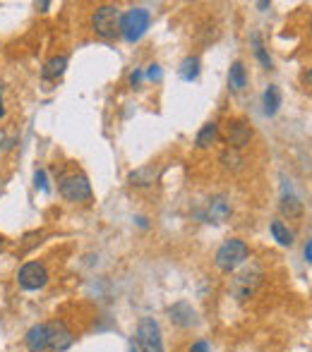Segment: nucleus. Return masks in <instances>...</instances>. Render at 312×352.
<instances>
[{
  "label": "nucleus",
  "instance_id": "15",
  "mask_svg": "<svg viewBox=\"0 0 312 352\" xmlns=\"http://www.w3.org/2000/svg\"><path fill=\"white\" fill-rule=\"evenodd\" d=\"M65 70H67V58L65 56H56V58H51L46 65H43L41 77L46 79V82H58V79L65 74Z\"/></svg>",
  "mask_w": 312,
  "mask_h": 352
},
{
  "label": "nucleus",
  "instance_id": "20",
  "mask_svg": "<svg viewBox=\"0 0 312 352\" xmlns=\"http://www.w3.org/2000/svg\"><path fill=\"white\" fill-rule=\"evenodd\" d=\"M279 106H281L279 87H276V84H269V87H267V91H264V113H267V116H274V113L279 111Z\"/></svg>",
  "mask_w": 312,
  "mask_h": 352
},
{
  "label": "nucleus",
  "instance_id": "30",
  "mask_svg": "<svg viewBox=\"0 0 312 352\" xmlns=\"http://www.w3.org/2000/svg\"><path fill=\"white\" fill-rule=\"evenodd\" d=\"M3 247H5V237L0 235V250H3Z\"/></svg>",
  "mask_w": 312,
  "mask_h": 352
},
{
  "label": "nucleus",
  "instance_id": "14",
  "mask_svg": "<svg viewBox=\"0 0 312 352\" xmlns=\"http://www.w3.org/2000/svg\"><path fill=\"white\" fill-rule=\"evenodd\" d=\"M156 180H158V168L154 166H142L127 175V182L132 187H152Z\"/></svg>",
  "mask_w": 312,
  "mask_h": 352
},
{
  "label": "nucleus",
  "instance_id": "27",
  "mask_svg": "<svg viewBox=\"0 0 312 352\" xmlns=\"http://www.w3.org/2000/svg\"><path fill=\"white\" fill-rule=\"evenodd\" d=\"M305 259H308L310 264H312V240L308 242V245H305Z\"/></svg>",
  "mask_w": 312,
  "mask_h": 352
},
{
  "label": "nucleus",
  "instance_id": "4",
  "mask_svg": "<svg viewBox=\"0 0 312 352\" xmlns=\"http://www.w3.org/2000/svg\"><path fill=\"white\" fill-rule=\"evenodd\" d=\"M132 348L137 352H166L163 348V338H161V329L152 316H145L137 324V336Z\"/></svg>",
  "mask_w": 312,
  "mask_h": 352
},
{
  "label": "nucleus",
  "instance_id": "1",
  "mask_svg": "<svg viewBox=\"0 0 312 352\" xmlns=\"http://www.w3.org/2000/svg\"><path fill=\"white\" fill-rule=\"evenodd\" d=\"M247 254H250V250H247L245 242L238 240V237H231V240H226L224 245L216 250L214 264L221 274H233L238 266L245 264Z\"/></svg>",
  "mask_w": 312,
  "mask_h": 352
},
{
  "label": "nucleus",
  "instance_id": "25",
  "mask_svg": "<svg viewBox=\"0 0 312 352\" xmlns=\"http://www.w3.org/2000/svg\"><path fill=\"white\" fill-rule=\"evenodd\" d=\"M147 79H161V67L156 65H149V70H147Z\"/></svg>",
  "mask_w": 312,
  "mask_h": 352
},
{
  "label": "nucleus",
  "instance_id": "13",
  "mask_svg": "<svg viewBox=\"0 0 312 352\" xmlns=\"http://www.w3.org/2000/svg\"><path fill=\"white\" fill-rule=\"evenodd\" d=\"M279 211H281V216H286L289 221H293V218L303 216V201H300L298 197H295L291 190H286L284 195H281Z\"/></svg>",
  "mask_w": 312,
  "mask_h": 352
},
{
  "label": "nucleus",
  "instance_id": "23",
  "mask_svg": "<svg viewBox=\"0 0 312 352\" xmlns=\"http://www.w3.org/2000/svg\"><path fill=\"white\" fill-rule=\"evenodd\" d=\"M34 185H37V190L48 192V175H46V170H43V168H39V170L34 173Z\"/></svg>",
  "mask_w": 312,
  "mask_h": 352
},
{
  "label": "nucleus",
  "instance_id": "21",
  "mask_svg": "<svg viewBox=\"0 0 312 352\" xmlns=\"http://www.w3.org/2000/svg\"><path fill=\"white\" fill-rule=\"evenodd\" d=\"M219 161H221V166L226 168V170H240L242 168V156H240V151H236V148H224L221 151V156H219Z\"/></svg>",
  "mask_w": 312,
  "mask_h": 352
},
{
  "label": "nucleus",
  "instance_id": "29",
  "mask_svg": "<svg viewBox=\"0 0 312 352\" xmlns=\"http://www.w3.org/2000/svg\"><path fill=\"white\" fill-rule=\"evenodd\" d=\"M5 116V108H3V96H0V118Z\"/></svg>",
  "mask_w": 312,
  "mask_h": 352
},
{
  "label": "nucleus",
  "instance_id": "3",
  "mask_svg": "<svg viewBox=\"0 0 312 352\" xmlns=\"http://www.w3.org/2000/svg\"><path fill=\"white\" fill-rule=\"evenodd\" d=\"M121 10L116 5H98L92 14V29L101 38H116L121 34Z\"/></svg>",
  "mask_w": 312,
  "mask_h": 352
},
{
  "label": "nucleus",
  "instance_id": "9",
  "mask_svg": "<svg viewBox=\"0 0 312 352\" xmlns=\"http://www.w3.org/2000/svg\"><path fill=\"white\" fill-rule=\"evenodd\" d=\"M168 316H171V321L176 326H180V329H192V326H197V311L192 309L190 302H176V305L168 309Z\"/></svg>",
  "mask_w": 312,
  "mask_h": 352
},
{
  "label": "nucleus",
  "instance_id": "24",
  "mask_svg": "<svg viewBox=\"0 0 312 352\" xmlns=\"http://www.w3.org/2000/svg\"><path fill=\"white\" fill-rule=\"evenodd\" d=\"M187 352H209V343L207 340H195Z\"/></svg>",
  "mask_w": 312,
  "mask_h": 352
},
{
  "label": "nucleus",
  "instance_id": "17",
  "mask_svg": "<svg viewBox=\"0 0 312 352\" xmlns=\"http://www.w3.org/2000/svg\"><path fill=\"white\" fill-rule=\"evenodd\" d=\"M178 74H180V79H185V82H195V79L200 77V58L187 56L185 60L180 63V67H178Z\"/></svg>",
  "mask_w": 312,
  "mask_h": 352
},
{
  "label": "nucleus",
  "instance_id": "2",
  "mask_svg": "<svg viewBox=\"0 0 312 352\" xmlns=\"http://www.w3.org/2000/svg\"><path fill=\"white\" fill-rule=\"evenodd\" d=\"M152 24V12L145 8H130L125 14L121 17V36L125 38L127 43L140 41L147 34Z\"/></svg>",
  "mask_w": 312,
  "mask_h": 352
},
{
  "label": "nucleus",
  "instance_id": "28",
  "mask_svg": "<svg viewBox=\"0 0 312 352\" xmlns=\"http://www.w3.org/2000/svg\"><path fill=\"white\" fill-rule=\"evenodd\" d=\"M303 79H305V84H310V87H312V67H310L308 72H305V77H303Z\"/></svg>",
  "mask_w": 312,
  "mask_h": 352
},
{
  "label": "nucleus",
  "instance_id": "10",
  "mask_svg": "<svg viewBox=\"0 0 312 352\" xmlns=\"http://www.w3.org/2000/svg\"><path fill=\"white\" fill-rule=\"evenodd\" d=\"M229 216H231V204L224 195L211 197V199L207 201L205 213H202V218H205L207 223H224Z\"/></svg>",
  "mask_w": 312,
  "mask_h": 352
},
{
  "label": "nucleus",
  "instance_id": "22",
  "mask_svg": "<svg viewBox=\"0 0 312 352\" xmlns=\"http://www.w3.org/2000/svg\"><path fill=\"white\" fill-rule=\"evenodd\" d=\"M252 43H255V56L260 58V63L267 67V70H271V58H269V53H267V48H264V43H262V38H260V34H252Z\"/></svg>",
  "mask_w": 312,
  "mask_h": 352
},
{
  "label": "nucleus",
  "instance_id": "12",
  "mask_svg": "<svg viewBox=\"0 0 312 352\" xmlns=\"http://www.w3.org/2000/svg\"><path fill=\"white\" fill-rule=\"evenodd\" d=\"M24 340H27L29 352H48L51 350V345H48V324L32 326L27 331V336H24Z\"/></svg>",
  "mask_w": 312,
  "mask_h": 352
},
{
  "label": "nucleus",
  "instance_id": "7",
  "mask_svg": "<svg viewBox=\"0 0 312 352\" xmlns=\"http://www.w3.org/2000/svg\"><path fill=\"white\" fill-rule=\"evenodd\" d=\"M17 283L22 290H41V287H46L48 283V271L43 264H39V261H27V264L19 269L17 274Z\"/></svg>",
  "mask_w": 312,
  "mask_h": 352
},
{
  "label": "nucleus",
  "instance_id": "26",
  "mask_svg": "<svg viewBox=\"0 0 312 352\" xmlns=\"http://www.w3.org/2000/svg\"><path fill=\"white\" fill-rule=\"evenodd\" d=\"M140 82H142V70H135L130 74V84L132 87H140Z\"/></svg>",
  "mask_w": 312,
  "mask_h": 352
},
{
  "label": "nucleus",
  "instance_id": "8",
  "mask_svg": "<svg viewBox=\"0 0 312 352\" xmlns=\"http://www.w3.org/2000/svg\"><path fill=\"white\" fill-rule=\"evenodd\" d=\"M75 343V336H72L70 326L63 319H56L48 324V345L53 352H65L70 345Z\"/></svg>",
  "mask_w": 312,
  "mask_h": 352
},
{
  "label": "nucleus",
  "instance_id": "19",
  "mask_svg": "<svg viewBox=\"0 0 312 352\" xmlns=\"http://www.w3.org/2000/svg\"><path fill=\"white\" fill-rule=\"evenodd\" d=\"M269 230H271L274 240L279 242L281 247H291V245H293V232L289 230V226H286L284 221H271Z\"/></svg>",
  "mask_w": 312,
  "mask_h": 352
},
{
  "label": "nucleus",
  "instance_id": "6",
  "mask_svg": "<svg viewBox=\"0 0 312 352\" xmlns=\"http://www.w3.org/2000/svg\"><path fill=\"white\" fill-rule=\"evenodd\" d=\"M61 195L63 199L67 201H75V204H79V201H92L94 192H92V182L87 180V175H82V173H72V175H65L61 180Z\"/></svg>",
  "mask_w": 312,
  "mask_h": 352
},
{
  "label": "nucleus",
  "instance_id": "5",
  "mask_svg": "<svg viewBox=\"0 0 312 352\" xmlns=\"http://www.w3.org/2000/svg\"><path fill=\"white\" fill-rule=\"evenodd\" d=\"M262 278H264V271H262L260 266L250 264L231 280V295H233L238 302H247L257 292V287L262 285Z\"/></svg>",
  "mask_w": 312,
  "mask_h": 352
},
{
  "label": "nucleus",
  "instance_id": "11",
  "mask_svg": "<svg viewBox=\"0 0 312 352\" xmlns=\"http://www.w3.org/2000/svg\"><path fill=\"white\" fill-rule=\"evenodd\" d=\"M250 142H252L250 122H245V120H233V122H231V125H229V146L236 148V151H240V148H245Z\"/></svg>",
  "mask_w": 312,
  "mask_h": 352
},
{
  "label": "nucleus",
  "instance_id": "31",
  "mask_svg": "<svg viewBox=\"0 0 312 352\" xmlns=\"http://www.w3.org/2000/svg\"><path fill=\"white\" fill-rule=\"evenodd\" d=\"M310 34H312V17H310Z\"/></svg>",
  "mask_w": 312,
  "mask_h": 352
},
{
  "label": "nucleus",
  "instance_id": "16",
  "mask_svg": "<svg viewBox=\"0 0 312 352\" xmlns=\"http://www.w3.org/2000/svg\"><path fill=\"white\" fill-rule=\"evenodd\" d=\"M229 84H231V89H233V91H242V89L247 87V70H245V65H242L240 60H236L233 65H231Z\"/></svg>",
  "mask_w": 312,
  "mask_h": 352
},
{
  "label": "nucleus",
  "instance_id": "18",
  "mask_svg": "<svg viewBox=\"0 0 312 352\" xmlns=\"http://www.w3.org/2000/svg\"><path fill=\"white\" fill-rule=\"evenodd\" d=\"M216 137H219V125H216V122H207V125L197 132V140H195L197 148H209L211 144L216 142Z\"/></svg>",
  "mask_w": 312,
  "mask_h": 352
}]
</instances>
